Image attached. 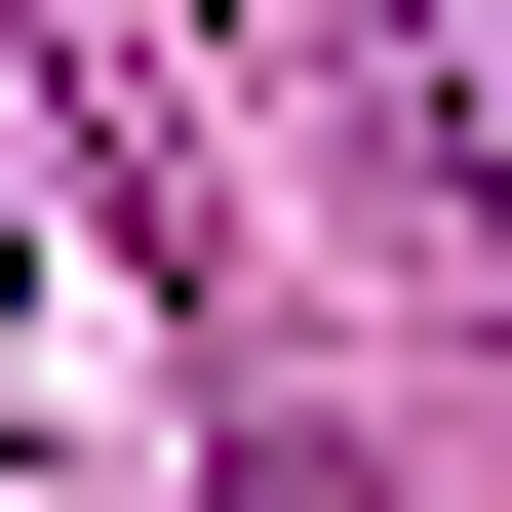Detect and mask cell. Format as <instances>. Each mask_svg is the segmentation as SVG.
<instances>
[{"label": "cell", "mask_w": 512, "mask_h": 512, "mask_svg": "<svg viewBox=\"0 0 512 512\" xmlns=\"http://www.w3.org/2000/svg\"><path fill=\"white\" fill-rule=\"evenodd\" d=\"M237 512H355V473H237Z\"/></svg>", "instance_id": "cell-1"}]
</instances>
